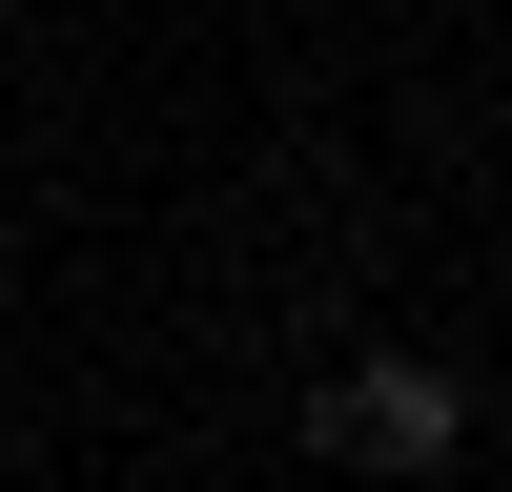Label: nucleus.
Masks as SVG:
<instances>
[{"instance_id":"obj_1","label":"nucleus","mask_w":512,"mask_h":492,"mask_svg":"<svg viewBox=\"0 0 512 492\" xmlns=\"http://www.w3.org/2000/svg\"><path fill=\"white\" fill-rule=\"evenodd\" d=\"M451 431H472V390H451L431 349H369V369H328V390H308V451H328V472H390V492H431Z\"/></svg>"},{"instance_id":"obj_2","label":"nucleus","mask_w":512,"mask_h":492,"mask_svg":"<svg viewBox=\"0 0 512 492\" xmlns=\"http://www.w3.org/2000/svg\"><path fill=\"white\" fill-rule=\"evenodd\" d=\"M144 492H185V472H144Z\"/></svg>"}]
</instances>
